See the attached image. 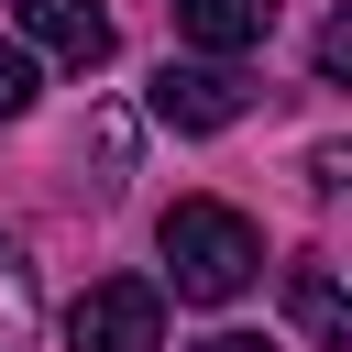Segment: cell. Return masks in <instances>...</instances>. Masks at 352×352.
Instances as JSON below:
<instances>
[{"mask_svg":"<svg viewBox=\"0 0 352 352\" xmlns=\"http://www.w3.org/2000/svg\"><path fill=\"white\" fill-rule=\"evenodd\" d=\"M154 242H165L176 297H198V308H231V297L264 275V231H253L231 198H176V209L154 220Z\"/></svg>","mask_w":352,"mask_h":352,"instance_id":"6da1fadb","label":"cell"},{"mask_svg":"<svg viewBox=\"0 0 352 352\" xmlns=\"http://www.w3.org/2000/svg\"><path fill=\"white\" fill-rule=\"evenodd\" d=\"M143 110L165 132H231L253 110V77H242V55H165L154 88H143Z\"/></svg>","mask_w":352,"mask_h":352,"instance_id":"7a4b0ae2","label":"cell"},{"mask_svg":"<svg viewBox=\"0 0 352 352\" xmlns=\"http://www.w3.org/2000/svg\"><path fill=\"white\" fill-rule=\"evenodd\" d=\"M66 352H165V297L143 275H99L66 308Z\"/></svg>","mask_w":352,"mask_h":352,"instance_id":"3957f363","label":"cell"},{"mask_svg":"<svg viewBox=\"0 0 352 352\" xmlns=\"http://www.w3.org/2000/svg\"><path fill=\"white\" fill-rule=\"evenodd\" d=\"M11 22H22V44L33 55H55V66H110V11L99 0H11Z\"/></svg>","mask_w":352,"mask_h":352,"instance_id":"277c9868","label":"cell"},{"mask_svg":"<svg viewBox=\"0 0 352 352\" xmlns=\"http://www.w3.org/2000/svg\"><path fill=\"white\" fill-rule=\"evenodd\" d=\"M275 11L286 0H176V44L187 55H253L275 33Z\"/></svg>","mask_w":352,"mask_h":352,"instance_id":"5b68a950","label":"cell"},{"mask_svg":"<svg viewBox=\"0 0 352 352\" xmlns=\"http://www.w3.org/2000/svg\"><path fill=\"white\" fill-rule=\"evenodd\" d=\"M286 319H297L319 352H352V297H341L330 253H297V264H286Z\"/></svg>","mask_w":352,"mask_h":352,"instance_id":"8992f818","label":"cell"},{"mask_svg":"<svg viewBox=\"0 0 352 352\" xmlns=\"http://www.w3.org/2000/svg\"><path fill=\"white\" fill-rule=\"evenodd\" d=\"M33 308H44V297H33V253H22V242H0V352H22V341H33Z\"/></svg>","mask_w":352,"mask_h":352,"instance_id":"52a82bcc","label":"cell"},{"mask_svg":"<svg viewBox=\"0 0 352 352\" xmlns=\"http://www.w3.org/2000/svg\"><path fill=\"white\" fill-rule=\"evenodd\" d=\"M33 110V44H0V121Z\"/></svg>","mask_w":352,"mask_h":352,"instance_id":"ba28073f","label":"cell"},{"mask_svg":"<svg viewBox=\"0 0 352 352\" xmlns=\"http://www.w3.org/2000/svg\"><path fill=\"white\" fill-rule=\"evenodd\" d=\"M352 77V11H330V33H319V88H341Z\"/></svg>","mask_w":352,"mask_h":352,"instance_id":"9c48e42d","label":"cell"},{"mask_svg":"<svg viewBox=\"0 0 352 352\" xmlns=\"http://www.w3.org/2000/svg\"><path fill=\"white\" fill-rule=\"evenodd\" d=\"M308 187H319V198H330V187H352V154H341V143H319V154H308Z\"/></svg>","mask_w":352,"mask_h":352,"instance_id":"30bf717a","label":"cell"},{"mask_svg":"<svg viewBox=\"0 0 352 352\" xmlns=\"http://www.w3.org/2000/svg\"><path fill=\"white\" fill-rule=\"evenodd\" d=\"M198 352H264V341H253V330H220V341H198Z\"/></svg>","mask_w":352,"mask_h":352,"instance_id":"8fae6325","label":"cell"}]
</instances>
